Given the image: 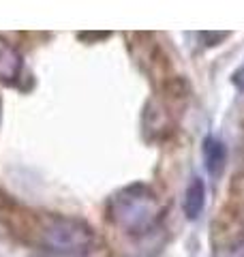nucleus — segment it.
<instances>
[{
    "instance_id": "nucleus-1",
    "label": "nucleus",
    "mask_w": 244,
    "mask_h": 257,
    "mask_svg": "<svg viewBox=\"0 0 244 257\" xmlns=\"http://www.w3.org/2000/svg\"><path fill=\"white\" fill-rule=\"evenodd\" d=\"M244 236V193L231 191L212 219V242L221 248L238 244Z\"/></svg>"
}]
</instances>
